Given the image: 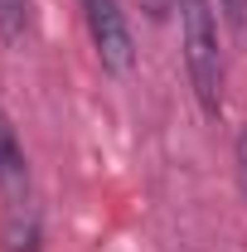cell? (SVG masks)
Wrapping results in <instances>:
<instances>
[{"label":"cell","mask_w":247,"mask_h":252,"mask_svg":"<svg viewBox=\"0 0 247 252\" xmlns=\"http://www.w3.org/2000/svg\"><path fill=\"white\" fill-rule=\"evenodd\" d=\"M25 194H30V160L10 117L0 112V199H25Z\"/></svg>","instance_id":"277c9868"},{"label":"cell","mask_w":247,"mask_h":252,"mask_svg":"<svg viewBox=\"0 0 247 252\" xmlns=\"http://www.w3.org/2000/svg\"><path fill=\"white\" fill-rule=\"evenodd\" d=\"M180 44H185L189 88L204 117H218L223 112V44H218V15L209 0H180Z\"/></svg>","instance_id":"6da1fadb"},{"label":"cell","mask_w":247,"mask_h":252,"mask_svg":"<svg viewBox=\"0 0 247 252\" xmlns=\"http://www.w3.org/2000/svg\"><path fill=\"white\" fill-rule=\"evenodd\" d=\"M218 20L238 39H247V0H218Z\"/></svg>","instance_id":"8992f818"},{"label":"cell","mask_w":247,"mask_h":252,"mask_svg":"<svg viewBox=\"0 0 247 252\" xmlns=\"http://www.w3.org/2000/svg\"><path fill=\"white\" fill-rule=\"evenodd\" d=\"M0 243H5V252H39V243H44V214H39L34 194H25V199H5Z\"/></svg>","instance_id":"3957f363"},{"label":"cell","mask_w":247,"mask_h":252,"mask_svg":"<svg viewBox=\"0 0 247 252\" xmlns=\"http://www.w3.org/2000/svg\"><path fill=\"white\" fill-rule=\"evenodd\" d=\"M34 30V0H0V39L25 44Z\"/></svg>","instance_id":"5b68a950"},{"label":"cell","mask_w":247,"mask_h":252,"mask_svg":"<svg viewBox=\"0 0 247 252\" xmlns=\"http://www.w3.org/2000/svg\"><path fill=\"white\" fill-rule=\"evenodd\" d=\"M233 170H238V189L247 194V126L238 131V141H233Z\"/></svg>","instance_id":"52a82bcc"},{"label":"cell","mask_w":247,"mask_h":252,"mask_svg":"<svg viewBox=\"0 0 247 252\" xmlns=\"http://www.w3.org/2000/svg\"><path fill=\"white\" fill-rule=\"evenodd\" d=\"M78 5H83V25L97 49V63L107 73H131L136 39H131V20H126L122 0H78Z\"/></svg>","instance_id":"7a4b0ae2"}]
</instances>
